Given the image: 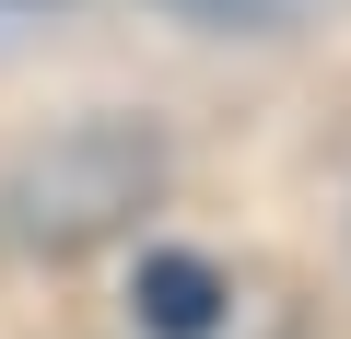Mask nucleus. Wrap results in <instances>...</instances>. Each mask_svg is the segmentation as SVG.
Instances as JSON below:
<instances>
[{
	"instance_id": "obj_1",
	"label": "nucleus",
	"mask_w": 351,
	"mask_h": 339,
	"mask_svg": "<svg viewBox=\"0 0 351 339\" xmlns=\"http://www.w3.org/2000/svg\"><path fill=\"white\" fill-rule=\"evenodd\" d=\"M152 199H164V140H152L141 117H82V129H59L47 152L12 164L0 234L36 246V258H82V246H106V234H129Z\"/></svg>"
},
{
	"instance_id": "obj_3",
	"label": "nucleus",
	"mask_w": 351,
	"mask_h": 339,
	"mask_svg": "<svg viewBox=\"0 0 351 339\" xmlns=\"http://www.w3.org/2000/svg\"><path fill=\"white\" fill-rule=\"evenodd\" d=\"M164 12H188L199 36H281V24L316 12V0H164Z\"/></svg>"
},
{
	"instance_id": "obj_2",
	"label": "nucleus",
	"mask_w": 351,
	"mask_h": 339,
	"mask_svg": "<svg viewBox=\"0 0 351 339\" xmlns=\"http://www.w3.org/2000/svg\"><path fill=\"white\" fill-rule=\"evenodd\" d=\"M129 316H141V339H223V327H234V281H223L211 258H188V246H152Z\"/></svg>"
}]
</instances>
